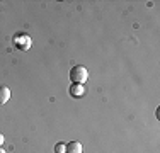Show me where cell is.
<instances>
[{
	"instance_id": "1",
	"label": "cell",
	"mask_w": 160,
	"mask_h": 153,
	"mask_svg": "<svg viewBox=\"0 0 160 153\" xmlns=\"http://www.w3.org/2000/svg\"><path fill=\"white\" fill-rule=\"evenodd\" d=\"M87 78H89V72H87L85 67H82V65H77V67H73L70 70V80L73 83H85Z\"/></svg>"
},
{
	"instance_id": "7",
	"label": "cell",
	"mask_w": 160,
	"mask_h": 153,
	"mask_svg": "<svg viewBox=\"0 0 160 153\" xmlns=\"http://www.w3.org/2000/svg\"><path fill=\"white\" fill-rule=\"evenodd\" d=\"M3 141H5V140H3V135L0 133V146H2V143H3Z\"/></svg>"
},
{
	"instance_id": "4",
	"label": "cell",
	"mask_w": 160,
	"mask_h": 153,
	"mask_svg": "<svg viewBox=\"0 0 160 153\" xmlns=\"http://www.w3.org/2000/svg\"><path fill=\"white\" fill-rule=\"evenodd\" d=\"M82 151H83L82 143H78V141H70V143H67V153H82Z\"/></svg>"
},
{
	"instance_id": "6",
	"label": "cell",
	"mask_w": 160,
	"mask_h": 153,
	"mask_svg": "<svg viewBox=\"0 0 160 153\" xmlns=\"http://www.w3.org/2000/svg\"><path fill=\"white\" fill-rule=\"evenodd\" d=\"M55 153H67V143H56Z\"/></svg>"
},
{
	"instance_id": "5",
	"label": "cell",
	"mask_w": 160,
	"mask_h": 153,
	"mask_svg": "<svg viewBox=\"0 0 160 153\" xmlns=\"http://www.w3.org/2000/svg\"><path fill=\"white\" fill-rule=\"evenodd\" d=\"M9 99H10V89L7 85H0V106L9 102Z\"/></svg>"
},
{
	"instance_id": "3",
	"label": "cell",
	"mask_w": 160,
	"mask_h": 153,
	"mask_svg": "<svg viewBox=\"0 0 160 153\" xmlns=\"http://www.w3.org/2000/svg\"><path fill=\"white\" fill-rule=\"evenodd\" d=\"M68 92H70V95L73 99H78V97H82V95L85 94V87H83L82 83H72Z\"/></svg>"
},
{
	"instance_id": "2",
	"label": "cell",
	"mask_w": 160,
	"mask_h": 153,
	"mask_svg": "<svg viewBox=\"0 0 160 153\" xmlns=\"http://www.w3.org/2000/svg\"><path fill=\"white\" fill-rule=\"evenodd\" d=\"M14 44H16V48L26 51V49L31 48V37H29L28 34H17V36L14 37Z\"/></svg>"
},
{
	"instance_id": "8",
	"label": "cell",
	"mask_w": 160,
	"mask_h": 153,
	"mask_svg": "<svg viewBox=\"0 0 160 153\" xmlns=\"http://www.w3.org/2000/svg\"><path fill=\"white\" fill-rule=\"evenodd\" d=\"M0 153H7L5 150H2V146H0Z\"/></svg>"
}]
</instances>
